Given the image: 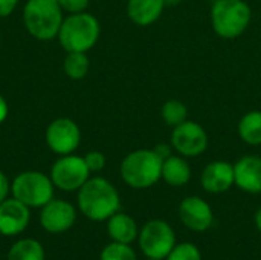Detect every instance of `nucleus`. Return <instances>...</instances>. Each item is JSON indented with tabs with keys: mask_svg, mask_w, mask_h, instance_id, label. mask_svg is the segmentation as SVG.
Segmentation results:
<instances>
[{
	"mask_svg": "<svg viewBox=\"0 0 261 260\" xmlns=\"http://www.w3.org/2000/svg\"><path fill=\"white\" fill-rule=\"evenodd\" d=\"M214 2H216V0H214Z\"/></svg>",
	"mask_w": 261,
	"mask_h": 260,
	"instance_id": "34",
	"label": "nucleus"
},
{
	"mask_svg": "<svg viewBox=\"0 0 261 260\" xmlns=\"http://www.w3.org/2000/svg\"><path fill=\"white\" fill-rule=\"evenodd\" d=\"M31 221L29 207L15 198L0 202V234L17 236L26 230Z\"/></svg>",
	"mask_w": 261,
	"mask_h": 260,
	"instance_id": "13",
	"label": "nucleus"
},
{
	"mask_svg": "<svg viewBox=\"0 0 261 260\" xmlns=\"http://www.w3.org/2000/svg\"><path fill=\"white\" fill-rule=\"evenodd\" d=\"M99 260H138V257L128 244L112 242L104 247V250L101 251Z\"/></svg>",
	"mask_w": 261,
	"mask_h": 260,
	"instance_id": "23",
	"label": "nucleus"
},
{
	"mask_svg": "<svg viewBox=\"0 0 261 260\" xmlns=\"http://www.w3.org/2000/svg\"><path fill=\"white\" fill-rule=\"evenodd\" d=\"M252 11L245 0H216L211 8V25L222 38H237L251 23Z\"/></svg>",
	"mask_w": 261,
	"mask_h": 260,
	"instance_id": "5",
	"label": "nucleus"
},
{
	"mask_svg": "<svg viewBox=\"0 0 261 260\" xmlns=\"http://www.w3.org/2000/svg\"><path fill=\"white\" fill-rule=\"evenodd\" d=\"M9 192H11L9 179L6 178V175L3 172H0V202H3L8 198Z\"/></svg>",
	"mask_w": 261,
	"mask_h": 260,
	"instance_id": "28",
	"label": "nucleus"
},
{
	"mask_svg": "<svg viewBox=\"0 0 261 260\" xmlns=\"http://www.w3.org/2000/svg\"><path fill=\"white\" fill-rule=\"evenodd\" d=\"M148 260H161V259H148Z\"/></svg>",
	"mask_w": 261,
	"mask_h": 260,
	"instance_id": "33",
	"label": "nucleus"
},
{
	"mask_svg": "<svg viewBox=\"0 0 261 260\" xmlns=\"http://www.w3.org/2000/svg\"><path fill=\"white\" fill-rule=\"evenodd\" d=\"M99 32L98 18L84 11L66 17L57 38L66 52H87L96 44Z\"/></svg>",
	"mask_w": 261,
	"mask_h": 260,
	"instance_id": "4",
	"label": "nucleus"
},
{
	"mask_svg": "<svg viewBox=\"0 0 261 260\" xmlns=\"http://www.w3.org/2000/svg\"><path fill=\"white\" fill-rule=\"evenodd\" d=\"M54 182L50 176L41 172H23L18 173L12 184V198L18 199L29 208H41L50 199H54Z\"/></svg>",
	"mask_w": 261,
	"mask_h": 260,
	"instance_id": "6",
	"label": "nucleus"
},
{
	"mask_svg": "<svg viewBox=\"0 0 261 260\" xmlns=\"http://www.w3.org/2000/svg\"><path fill=\"white\" fill-rule=\"evenodd\" d=\"M162 179L171 187H182L191 179V167L185 156L171 155L162 162Z\"/></svg>",
	"mask_w": 261,
	"mask_h": 260,
	"instance_id": "18",
	"label": "nucleus"
},
{
	"mask_svg": "<svg viewBox=\"0 0 261 260\" xmlns=\"http://www.w3.org/2000/svg\"><path fill=\"white\" fill-rule=\"evenodd\" d=\"M63 11L69 14H78L84 12L89 6V0H58Z\"/></svg>",
	"mask_w": 261,
	"mask_h": 260,
	"instance_id": "26",
	"label": "nucleus"
},
{
	"mask_svg": "<svg viewBox=\"0 0 261 260\" xmlns=\"http://www.w3.org/2000/svg\"><path fill=\"white\" fill-rule=\"evenodd\" d=\"M161 116L168 126L176 127L188 120V107L179 100H168L161 109Z\"/></svg>",
	"mask_w": 261,
	"mask_h": 260,
	"instance_id": "22",
	"label": "nucleus"
},
{
	"mask_svg": "<svg viewBox=\"0 0 261 260\" xmlns=\"http://www.w3.org/2000/svg\"><path fill=\"white\" fill-rule=\"evenodd\" d=\"M63 20L58 0H28L24 5L23 23L28 32L40 41L57 38Z\"/></svg>",
	"mask_w": 261,
	"mask_h": 260,
	"instance_id": "2",
	"label": "nucleus"
},
{
	"mask_svg": "<svg viewBox=\"0 0 261 260\" xmlns=\"http://www.w3.org/2000/svg\"><path fill=\"white\" fill-rule=\"evenodd\" d=\"M179 218L187 228L197 233L206 231L214 219L210 204L199 196H188L180 202Z\"/></svg>",
	"mask_w": 261,
	"mask_h": 260,
	"instance_id": "12",
	"label": "nucleus"
},
{
	"mask_svg": "<svg viewBox=\"0 0 261 260\" xmlns=\"http://www.w3.org/2000/svg\"><path fill=\"white\" fill-rule=\"evenodd\" d=\"M162 159L150 149L128 153L121 162V178L132 188H148L162 179Z\"/></svg>",
	"mask_w": 261,
	"mask_h": 260,
	"instance_id": "3",
	"label": "nucleus"
},
{
	"mask_svg": "<svg viewBox=\"0 0 261 260\" xmlns=\"http://www.w3.org/2000/svg\"><path fill=\"white\" fill-rule=\"evenodd\" d=\"M243 143L249 146H261V112L252 110L242 116L237 126Z\"/></svg>",
	"mask_w": 261,
	"mask_h": 260,
	"instance_id": "19",
	"label": "nucleus"
},
{
	"mask_svg": "<svg viewBox=\"0 0 261 260\" xmlns=\"http://www.w3.org/2000/svg\"><path fill=\"white\" fill-rule=\"evenodd\" d=\"M8 113H9V106L6 103V100L0 95V124L8 118Z\"/></svg>",
	"mask_w": 261,
	"mask_h": 260,
	"instance_id": "30",
	"label": "nucleus"
},
{
	"mask_svg": "<svg viewBox=\"0 0 261 260\" xmlns=\"http://www.w3.org/2000/svg\"><path fill=\"white\" fill-rule=\"evenodd\" d=\"M255 225L261 231V208H258V211L255 213Z\"/></svg>",
	"mask_w": 261,
	"mask_h": 260,
	"instance_id": "31",
	"label": "nucleus"
},
{
	"mask_svg": "<svg viewBox=\"0 0 261 260\" xmlns=\"http://www.w3.org/2000/svg\"><path fill=\"white\" fill-rule=\"evenodd\" d=\"M234 185L246 193H261V156L246 155L234 164Z\"/></svg>",
	"mask_w": 261,
	"mask_h": 260,
	"instance_id": "14",
	"label": "nucleus"
},
{
	"mask_svg": "<svg viewBox=\"0 0 261 260\" xmlns=\"http://www.w3.org/2000/svg\"><path fill=\"white\" fill-rule=\"evenodd\" d=\"M167 260H202V254L193 244H179L171 250Z\"/></svg>",
	"mask_w": 261,
	"mask_h": 260,
	"instance_id": "24",
	"label": "nucleus"
},
{
	"mask_svg": "<svg viewBox=\"0 0 261 260\" xmlns=\"http://www.w3.org/2000/svg\"><path fill=\"white\" fill-rule=\"evenodd\" d=\"M164 8V0H128L127 15L135 25L148 26L162 15Z\"/></svg>",
	"mask_w": 261,
	"mask_h": 260,
	"instance_id": "16",
	"label": "nucleus"
},
{
	"mask_svg": "<svg viewBox=\"0 0 261 260\" xmlns=\"http://www.w3.org/2000/svg\"><path fill=\"white\" fill-rule=\"evenodd\" d=\"M176 247V234L170 224L161 219L148 221L139 233V248L148 259H167Z\"/></svg>",
	"mask_w": 261,
	"mask_h": 260,
	"instance_id": "7",
	"label": "nucleus"
},
{
	"mask_svg": "<svg viewBox=\"0 0 261 260\" xmlns=\"http://www.w3.org/2000/svg\"><path fill=\"white\" fill-rule=\"evenodd\" d=\"M171 146L179 155L185 158H196L206 150L208 135L199 123L187 120L173 127Z\"/></svg>",
	"mask_w": 261,
	"mask_h": 260,
	"instance_id": "9",
	"label": "nucleus"
},
{
	"mask_svg": "<svg viewBox=\"0 0 261 260\" xmlns=\"http://www.w3.org/2000/svg\"><path fill=\"white\" fill-rule=\"evenodd\" d=\"M76 221L75 207L63 199H50L41 207L40 225L44 231L52 234H60L73 227Z\"/></svg>",
	"mask_w": 261,
	"mask_h": 260,
	"instance_id": "11",
	"label": "nucleus"
},
{
	"mask_svg": "<svg viewBox=\"0 0 261 260\" xmlns=\"http://www.w3.org/2000/svg\"><path fill=\"white\" fill-rule=\"evenodd\" d=\"M90 67L86 52H67L64 58V72L70 80H83Z\"/></svg>",
	"mask_w": 261,
	"mask_h": 260,
	"instance_id": "21",
	"label": "nucleus"
},
{
	"mask_svg": "<svg viewBox=\"0 0 261 260\" xmlns=\"http://www.w3.org/2000/svg\"><path fill=\"white\" fill-rule=\"evenodd\" d=\"M8 260H44V248L35 239H21L9 248Z\"/></svg>",
	"mask_w": 261,
	"mask_h": 260,
	"instance_id": "20",
	"label": "nucleus"
},
{
	"mask_svg": "<svg viewBox=\"0 0 261 260\" xmlns=\"http://www.w3.org/2000/svg\"><path fill=\"white\" fill-rule=\"evenodd\" d=\"M84 161H86V164H87L90 173L101 172V170L106 167V156H104V153H101V152H98V150H92V152L86 153Z\"/></svg>",
	"mask_w": 261,
	"mask_h": 260,
	"instance_id": "25",
	"label": "nucleus"
},
{
	"mask_svg": "<svg viewBox=\"0 0 261 260\" xmlns=\"http://www.w3.org/2000/svg\"><path fill=\"white\" fill-rule=\"evenodd\" d=\"M153 150H154V152L161 156V159L164 161V159H167L168 156L173 155V150H174V149H173L171 144H170V146H168V144H158Z\"/></svg>",
	"mask_w": 261,
	"mask_h": 260,
	"instance_id": "29",
	"label": "nucleus"
},
{
	"mask_svg": "<svg viewBox=\"0 0 261 260\" xmlns=\"http://www.w3.org/2000/svg\"><path fill=\"white\" fill-rule=\"evenodd\" d=\"M89 178L90 170L84 158L76 156L73 153L63 155L60 159L54 162L50 169V179L54 185L63 192L80 190Z\"/></svg>",
	"mask_w": 261,
	"mask_h": 260,
	"instance_id": "8",
	"label": "nucleus"
},
{
	"mask_svg": "<svg viewBox=\"0 0 261 260\" xmlns=\"http://www.w3.org/2000/svg\"><path fill=\"white\" fill-rule=\"evenodd\" d=\"M165 6H177L182 3V0H164Z\"/></svg>",
	"mask_w": 261,
	"mask_h": 260,
	"instance_id": "32",
	"label": "nucleus"
},
{
	"mask_svg": "<svg viewBox=\"0 0 261 260\" xmlns=\"http://www.w3.org/2000/svg\"><path fill=\"white\" fill-rule=\"evenodd\" d=\"M81 143V130L78 124L70 118H57L46 129L47 147L63 156L73 153Z\"/></svg>",
	"mask_w": 261,
	"mask_h": 260,
	"instance_id": "10",
	"label": "nucleus"
},
{
	"mask_svg": "<svg viewBox=\"0 0 261 260\" xmlns=\"http://www.w3.org/2000/svg\"><path fill=\"white\" fill-rule=\"evenodd\" d=\"M18 5V0H0V18L11 15V12Z\"/></svg>",
	"mask_w": 261,
	"mask_h": 260,
	"instance_id": "27",
	"label": "nucleus"
},
{
	"mask_svg": "<svg viewBox=\"0 0 261 260\" xmlns=\"http://www.w3.org/2000/svg\"><path fill=\"white\" fill-rule=\"evenodd\" d=\"M107 233L113 242L130 245L138 238V225L132 216L116 211L107 219Z\"/></svg>",
	"mask_w": 261,
	"mask_h": 260,
	"instance_id": "17",
	"label": "nucleus"
},
{
	"mask_svg": "<svg viewBox=\"0 0 261 260\" xmlns=\"http://www.w3.org/2000/svg\"><path fill=\"white\" fill-rule=\"evenodd\" d=\"M78 208L90 221L102 222L119 211V193L104 178H89L78 190Z\"/></svg>",
	"mask_w": 261,
	"mask_h": 260,
	"instance_id": "1",
	"label": "nucleus"
},
{
	"mask_svg": "<svg viewBox=\"0 0 261 260\" xmlns=\"http://www.w3.org/2000/svg\"><path fill=\"white\" fill-rule=\"evenodd\" d=\"M200 184L205 192L213 195L228 192L234 185V166L225 161L210 162L200 175Z\"/></svg>",
	"mask_w": 261,
	"mask_h": 260,
	"instance_id": "15",
	"label": "nucleus"
}]
</instances>
